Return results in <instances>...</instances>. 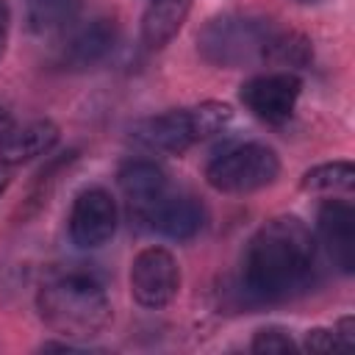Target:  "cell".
<instances>
[{
  "label": "cell",
  "instance_id": "obj_1",
  "mask_svg": "<svg viewBox=\"0 0 355 355\" xmlns=\"http://www.w3.org/2000/svg\"><path fill=\"white\" fill-rule=\"evenodd\" d=\"M316 272V239L297 216H275L250 239L239 275L244 305H272L305 291Z\"/></svg>",
  "mask_w": 355,
  "mask_h": 355
},
{
  "label": "cell",
  "instance_id": "obj_2",
  "mask_svg": "<svg viewBox=\"0 0 355 355\" xmlns=\"http://www.w3.org/2000/svg\"><path fill=\"white\" fill-rule=\"evenodd\" d=\"M42 322L67 338H89L108 327L111 300L92 269H55L36 294Z\"/></svg>",
  "mask_w": 355,
  "mask_h": 355
},
{
  "label": "cell",
  "instance_id": "obj_3",
  "mask_svg": "<svg viewBox=\"0 0 355 355\" xmlns=\"http://www.w3.org/2000/svg\"><path fill=\"white\" fill-rule=\"evenodd\" d=\"M233 119V108L227 103H200L194 108H175L158 116H147L133 125L130 139L150 153H169L180 155L191 144L222 133L225 125Z\"/></svg>",
  "mask_w": 355,
  "mask_h": 355
},
{
  "label": "cell",
  "instance_id": "obj_4",
  "mask_svg": "<svg viewBox=\"0 0 355 355\" xmlns=\"http://www.w3.org/2000/svg\"><path fill=\"white\" fill-rule=\"evenodd\" d=\"M275 31L277 28L263 17L222 14L202 25V31L197 33V50L208 64L236 69L263 61Z\"/></svg>",
  "mask_w": 355,
  "mask_h": 355
},
{
  "label": "cell",
  "instance_id": "obj_5",
  "mask_svg": "<svg viewBox=\"0 0 355 355\" xmlns=\"http://www.w3.org/2000/svg\"><path fill=\"white\" fill-rule=\"evenodd\" d=\"M280 175V158L272 147L247 141L239 144L205 166V180L222 194H250L258 191Z\"/></svg>",
  "mask_w": 355,
  "mask_h": 355
},
{
  "label": "cell",
  "instance_id": "obj_6",
  "mask_svg": "<svg viewBox=\"0 0 355 355\" xmlns=\"http://www.w3.org/2000/svg\"><path fill=\"white\" fill-rule=\"evenodd\" d=\"M180 288V266L164 247L141 250L130 263V294L144 308H164Z\"/></svg>",
  "mask_w": 355,
  "mask_h": 355
},
{
  "label": "cell",
  "instance_id": "obj_7",
  "mask_svg": "<svg viewBox=\"0 0 355 355\" xmlns=\"http://www.w3.org/2000/svg\"><path fill=\"white\" fill-rule=\"evenodd\" d=\"M116 222H119L116 200L105 189L94 186V189H83L75 197L67 227L72 244H78L80 250H94L114 236Z\"/></svg>",
  "mask_w": 355,
  "mask_h": 355
},
{
  "label": "cell",
  "instance_id": "obj_8",
  "mask_svg": "<svg viewBox=\"0 0 355 355\" xmlns=\"http://www.w3.org/2000/svg\"><path fill=\"white\" fill-rule=\"evenodd\" d=\"M300 92H302V83L294 72H266V75H255L250 78L241 92H239V100L244 103V108L263 119V122H286L300 100Z\"/></svg>",
  "mask_w": 355,
  "mask_h": 355
},
{
  "label": "cell",
  "instance_id": "obj_9",
  "mask_svg": "<svg viewBox=\"0 0 355 355\" xmlns=\"http://www.w3.org/2000/svg\"><path fill=\"white\" fill-rule=\"evenodd\" d=\"M316 233L333 266L349 275L355 269V208L344 200L322 202L316 214Z\"/></svg>",
  "mask_w": 355,
  "mask_h": 355
},
{
  "label": "cell",
  "instance_id": "obj_10",
  "mask_svg": "<svg viewBox=\"0 0 355 355\" xmlns=\"http://www.w3.org/2000/svg\"><path fill=\"white\" fill-rule=\"evenodd\" d=\"M116 47V25L108 17H94L75 28L64 47H61V64L69 69H92L103 64Z\"/></svg>",
  "mask_w": 355,
  "mask_h": 355
},
{
  "label": "cell",
  "instance_id": "obj_11",
  "mask_svg": "<svg viewBox=\"0 0 355 355\" xmlns=\"http://www.w3.org/2000/svg\"><path fill=\"white\" fill-rule=\"evenodd\" d=\"M116 183L128 200V211L136 222H147L153 205L166 194V175L155 161L133 158L119 166Z\"/></svg>",
  "mask_w": 355,
  "mask_h": 355
},
{
  "label": "cell",
  "instance_id": "obj_12",
  "mask_svg": "<svg viewBox=\"0 0 355 355\" xmlns=\"http://www.w3.org/2000/svg\"><path fill=\"white\" fill-rule=\"evenodd\" d=\"M147 225L166 239L186 241L205 227V208L189 194H164L147 214Z\"/></svg>",
  "mask_w": 355,
  "mask_h": 355
},
{
  "label": "cell",
  "instance_id": "obj_13",
  "mask_svg": "<svg viewBox=\"0 0 355 355\" xmlns=\"http://www.w3.org/2000/svg\"><path fill=\"white\" fill-rule=\"evenodd\" d=\"M58 141V128L50 119H33L25 125H14L11 133L0 141V164L17 166L36 155H44Z\"/></svg>",
  "mask_w": 355,
  "mask_h": 355
},
{
  "label": "cell",
  "instance_id": "obj_14",
  "mask_svg": "<svg viewBox=\"0 0 355 355\" xmlns=\"http://www.w3.org/2000/svg\"><path fill=\"white\" fill-rule=\"evenodd\" d=\"M191 0H153L141 17V42L150 50L169 44L189 17Z\"/></svg>",
  "mask_w": 355,
  "mask_h": 355
},
{
  "label": "cell",
  "instance_id": "obj_15",
  "mask_svg": "<svg viewBox=\"0 0 355 355\" xmlns=\"http://www.w3.org/2000/svg\"><path fill=\"white\" fill-rule=\"evenodd\" d=\"M80 0H25L28 28L33 33H55L75 22Z\"/></svg>",
  "mask_w": 355,
  "mask_h": 355
},
{
  "label": "cell",
  "instance_id": "obj_16",
  "mask_svg": "<svg viewBox=\"0 0 355 355\" xmlns=\"http://www.w3.org/2000/svg\"><path fill=\"white\" fill-rule=\"evenodd\" d=\"M300 186L302 191H313V194H349L355 189V166L349 161H330L311 166L302 175Z\"/></svg>",
  "mask_w": 355,
  "mask_h": 355
},
{
  "label": "cell",
  "instance_id": "obj_17",
  "mask_svg": "<svg viewBox=\"0 0 355 355\" xmlns=\"http://www.w3.org/2000/svg\"><path fill=\"white\" fill-rule=\"evenodd\" d=\"M311 55H313L311 42H308L302 33H294V31H275L263 61H269V64H275V67H283V72H291L294 67H305V64L311 61Z\"/></svg>",
  "mask_w": 355,
  "mask_h": 355
},
{
  "label": "cell",
  "instance_id": "obj_18",
  "mask_svg": "<svg viewBox=\"0 0 355 355\" xmlns=\"http://www.w3.org/2000/svg\"><path fill=\"white\" fill-rule=\"evenodd\" d=\"M252 352H294L300 349L297 341L288 336V330L283 327H261L255 336H252V344H250Z\"/></svg>",
  "mask_w": 355,
  "mask_h": 355
},
{
  "label": "cell",
  "instance_id": "obj_19",
  "mask_svg": "<svg viewBox=\"0 0 355 355\" xmlns=\"http://www.w3.org/2000/svg\"><path fill=\"white\" fill-rule=\"evenodd\" d=\"M302 347L311 349V352H330V349H338V347H336V338H333V327H330V330H327V327H313V330H308Z\"/></svg>",
  "mask_w": 355,
  "mask_h": 355
},
{
  "label": "cell",
  "instance_id": "obj_20",
  "mask_svg": "<svg viewBox=\"0 0 355 355\" xmlns=\"http://www.w3.org/2000/svg\"><path fill=\"white\" fill-rule=\"evenodd\" d=\"M333 338L338 349H349L355 344V319L352 316H341L333 327Z\"/></svg>",
  "mask_w": 355,
  "mask_h": 355
},
{
  "label": "cell",
  "instance_id": "obj_21",
  "mask_svg": "<svg viewBox=\"0 0 355 355\" xmlns=\"http://www.w3.org/2000/svg\"><path fill=\"white\" fill-rule=\"evenodd\" d=\"M8 28H11V11H8V3L0 0V55H3L6 42H8Z\"/></svg>",
  "mask_w": 355,
  "mask_h": 355
},
{
  "label": "cell",
  "instance_id": "obj_22",
  "mask_svg": "<svg viewBox=\"0 0 355 355\" xmlns=\"http://www.w3.org/2000/svg\"><path fill=\"white\" fill-rule=\"evenodd\" d=\"M14 125H17V122H14V116H11L6 108H0V141L11 133V128H14Z\"/></svg>",
  "mask_w": 355,
  "mask_h": 355
},
{
  "label": "cell",
  "instance_id": "obj_23",
  "mask_svg": "<svg viewBox=\"0 0 355 355\" xmlns=\"http://www.w3.org/2000/svg\"><path fill=\"white\" fill-rule=\"evenodd\" d=\"M6 169H8V166H3V164H0V194H3V189H6V183H8V178H6Z\"/></svg>",
  "mask_w": 355,
  "mask_h": 355
},
{
  "label": "cell",
  "instance_id": "obj_24",
  "mask_svg": "<svg viewBox=\"0 0 355 355\" xmlns=\"http://www.w3.org/2000/svg\"><path fill=\"white\" fill-rule=\"evenodd\" d=\"M294 3H302V6H313V3H322V0H294Z\"/></svg>",
  "mask_w": 355,
  "mask_h": 355
}]
</instances>
